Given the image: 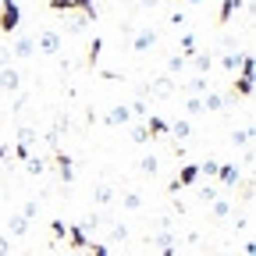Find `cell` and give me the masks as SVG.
<instances>
[{"instance_id": "6da1fadb", "label": "cell", "mask_w": 256, "mask_h": 256, "mask_svg": "<svg viewBox=\"0 0 256 256\" xmlns=\"http://www.w3.org/2000/svg\"><path fill=\"white\" fill-rule=\"evenodd\" d=\"M32 40H36V54H46V57L60 54V46H64V40H60V28H40Z\"/></svg>"}, {"instance_id": "7a4b0ae2", "label": "cell", "mask_w": 256, "mask_h": 256, "mask_svg": "<svg viewBox=\"0 0 256 256\" xmlns=\"http://www.w3.org/2000/svg\"><path fill=\"white\" fill-rule=\"evenodd\" d=\"M50 11H57V14H89V18H96V4H92V0H50Z\"/></svg>"}, {"instance_id": "3957f363", "label": "cell", "mask_w": 256, "mask_h": 256, "mask_svg": "<svg viewBox=\"0 0 256 256\" xmlns=\"http://www.w3.org/2000/svg\"><path fill=\"white\" fill-rule=\"evenodd\" d=\"M8 54H11V60H32L36 57V40H32L28 32H18V36L8 43Z\"/></svg>"}, {"instance_id": "277c9868", "label": "cell", "mask_w": 256, "mask_h": 256, "mask_svg": "<svg viewBox=\"0 0 256 256\" xmlns=\"http://www.w3.org/2000/svg\"><path fill=\"white\" fill-rule=\"evenodd\" d=\"M153 46H156V28H153V25L136 28L132 40H128V50H132V54H146V50H153Z\"/></svg>"}, {"instance_id": "5b68a950", "label": "cell", "mask_w": 256, "mask_h": 256, "mask_svg": "<svg viewBox=\"0 0 256 256\" xmlns=\"http://www.w3.org/2000/svg\"><path fill=\"white\" fill-rule=\"evenodd\" d=\"M18 22H22V8L14 4V0H4V4H0V32H11L18 28Z\"/></svg>"}, {"instance_id": "8992f818", "label": "cell", "mask_w": 256, "mask_h": 256, "mask_svg": "<svg viewBox=\"0 0 256 256\" xmlns=\"http://www.w3.org/2000/svg\"><path fill=\"white\" fill-rule=\"evenodd\" d=\"M104 124L107 128H128V124H132V110H128V104H114L104 114Z\"/></svg>"}, {"instance_id": "52a82bcc", "label": "cell", "mask_w": 256, "mask_h": 256, "mask_svg": "<svg viewBox=\"0 0 256 256\" xmlns=\"http://www.w3.org/2000/svg\"><path fill=\"white\" fill-rule=\"evenodd\" d=\"M0 92H8V96L22 92V75H18L14 64H4V68H0Z\"/></svg>"}, {"instance_id": "ba28073f", "label": "cell", "mask_w": 256, "mask_h": 256, "mask_svg": "<svg viewBox=\"0 0 256 256\" xmlns=\"http://www.w3.org/2000/svg\"><path fill=\"white\" fill-rule=\"evenodd\" d=\"M54 164H57V178H60L64 185L75 182V160L64 153V150H54Z\"/></svg>"}, {"instance_id": "9c48e42d", "label": "cell", "mask_w": 256, "mask_h": 256, "mask_svg": "<svg viewBox=\"0 0 256 256\" xmlns=\"http://www.w3.org/2000/svg\"><path fill=\"white\" fill-rule=\"evenodd\" d=\"M114 200H118V188L110 182H96L92 185V203L96 206H114Z\"/></svg>"}, {"instance_id": "30bf717a", "label": "cell", "mask_w": 256, "mask_h": 256, "mask_svg": "<svg viewBox=\"0 0 256 256\" xmlns=\"http://www.w3.org/2000/svg\"><path fill=\"white\" fill-rule=\"evenodd\" d=\"M182 92L185 96H206L210 92V78L206 75H188V78H182Z\"/></svg>"}, {"instance_id": "8fae6325", "label": "cell", "mask_w": 256, "mask_h": 256, "mask_svg": "<svg viewBox=\"0 0 256 256\" xmlns=\"http://www.w3.org/2000/svg\"><path fill=\"white\" fill-rule=\"evenodd\" d=\"M136 171H139L142 178H156V174H160V156H156V153H142V156L136 160Z\"/></svg>"}, {"instance_id": "7c38bea8", "label": "cell", "mask_w": 256, "mask_h": 256, "mask_svg": "<svg viewBox=\"0 0 256 256\" xmlns=\"http://www.w3.org/2000/svg\"><path fill=\"white\" fill-rule=\"evenodd\" d=\"M46 171H50V160L46 156H32V153L25 156V174L28 178H43Z\"/></svg>"}, {"instance_id": "4fadbf2b", "label": "cell", "mask_w": 256, "mask_h": 256, "mask_svg": "<svg viewBox=\"0 0 256 256\" xmlns=\"http://www.w3.org/2000/svg\"><path fill=\"white\" fill-rule=\"evenodd\" d=\"M217 182H220L224 188H232V185L242 182V171H238L235 164H220V168H217Z\"/></svg>"}, {"instance_id": "5bb4252c", "label": "cell", "mask_w": 256, "mask_h": 256, "mask_svg": "<svg viewBox=\"0 0 256 256\" xmlns=\"http://www.w3.org/2000/svg\"><path fill=\"white\" fill-rule=\"evenodd\" d=\"M128 235H132V228H128L124 220H110V232H107V246H121V242H128Z\"/></svg>"}, {"instance_id": "9a60e30c", "label": "cell", "mask_w": 256, "mask_h": 256, "mask_svg": "<svg viewBox=\"0 0 256 256\" xmlns=\"http://www.w3.org/2000/svg\"><path fill=\"white\" fill-rule=\"evenodd\" d=\"M28 224H32V220H25L22 214H8V235H11V238H25V235H28Z\"/></svg>"}, {"instance_id": "2e32d148", "label": "cell", "mask_w": 256, "mask_h": 256, "mask_svg": "<svg viewBox=\"0 0 256 256\" xmlns=\"http://www.w3.org/2000/svg\"><path fill=\"white\" fill-rule=\"evenodd\" d=\"M232 104V96H224V92H217V89H210L206 96H203V110L210 114V110H224Z\"/></svg>"}, {"instance_id": "e0dca14e", "label": "cell", "mask_w": 256, "mask_h": 256, "mask_svg": "<svg viewBox=\"0 0 256 256\" xmlns=\"http://www.w3.org/2000/svg\"><path fill=\"white\" fill-rule=\"evenodd\" d=\"M185 68H188V57L171 54V57H168V64H164V75H168V78H178V75H185Z\"/></svg>"}, {"instance_id": "ac0fdd59", "label": "cell", "mask_w": 256, "mask_h": 256, "mask_svg": "<svg viewBox=\"0 0 256 256\" xmlns=\"http://www.w3.org/2000/svg\"><path fill=\"white\" fill-rule=\"evenodd\" d=\"M150 242H153V249H156V252H171V249L178 246V238H174V232H168V228H164V232H156V235H153Z\"/></svg>"}, {"instance_id": "d6986e66", "label": "cell", "mask_w": 256, "mask_h": 256, "mask_svg": "<svg viewBox=\"0 0 256 256\" xmlns=\"http://www.w3.org/2000/svg\"><path fill=\"white\" fill-rule=\"evenodd\" d=\"M232 142H235L238 150H246V156H249V153H252V124L235 128V132H232Z\"/></svg>"}, {"instance_id": "ffe728a7", "label": "cell", "mask_w": 256, "mask_h": 256, "mask_svg": "<svg viewBox=\"0 0 256 256\" xmlns=\"http://www.w3.org/2000/svg\"><path fill=\"white\" fill-rule=\"evenodd\" d=\"M196 178H200V168H196V164H185V168L178 171V178L171 182V192H178L182 185H192V182H196Z\"/></svg>"}, {"instance_id": "44dd1931", "label": "cell", "mask_w": 256, "mask_h": 256, "mask_svg": "<svg viewBox=\"0 0 256 256\" xmlns=\"http://www.w3.org/2000/svg\"><path fill=\"white\" fill-rule=\"evenodd\" d=\"M228 96H232V100H238V96H242V100H249V96H252V75H238Z\"/></svg>"}, {"instance_id": "7402d4cb", "label": "cell", "mask_w": 256, "mask_h": 256, "mask_svg": "<svg viewBox=\"0 0 256 256\" xmlns=\"http://www.w3.org/2000/svg\"><path fill=\"white\" fill-rule=\"evenodd\" d=\"M104 224H107V217H104L100 210H89V214H86V217L78 220V228H82V232L89 235V232H96V228H104Z\"/></svg>"}, {"instance_id": "603a6c76", "label": "cell", "mask_w": 256, "mask_h": 256, "mask_svg": "<svg viewBox=\"0 0 256 256\" xmlns=\"http://www.w3.org/2000/svg\"><path fill=\"white\" fill-rule=\"evenodd\" d=\"M188 64L196 68V75H206V78H210V72H214V57H210V54H192Z\"/></svg>"}, {"instance_id": "cb8c5ba5", "label": "cell", "mask_w": 256, "mask_h": 256, "mask_svg": "<svg viewBox=\"0 0 256 256\" xmlns=\"http://www.w3.org/2000/svg\"><path fill=\"white\" fill-rule=\"evenodd\" d=\"M142 128H146V136H150V139L168 136V121H164V118H153V114L146 118V124H142Z\"/></svg>"}, {"instance_id": "d4e9b609", "label": "cell", "mask_w": 256, "mask_h": 256, "mask_svg": "<svg viewBox=\"0 0 256 256\" xmlns=\"http://www.w3.org/2000/svg\"><path fill=\"white\" fill-rule=\"evenodd\" d=\"M228 214H232V200H224V196H217V200L210 203V217H214V220H224Z\"/></svg>"}, {"instance_id": "484cf974", "label": "cell", "mask_w": 256, "mask_h": 256, "mask_svg": "<svg viewBox=\"0 0 256 256\" xmlns=\"http://www.w3.org/2000/svg\"><path fill=\"white\" fill-rule=\"evenodd\" d=\"M128 110H132V121L139 118V121H146L150 118V104H146V96H136L132 104H128Z\"/></svg>"}, {"instance_id": "4316f807", "label": "cell", "mask_w": 256, "mask_h": 256, "mask_svg": "<svg viewBox=\"0 0 256 256\" xmlns=\"http://www.w3.org/2000/svg\"><path fill=\"white\" fill-rule=\"evenodd\" d=\"M168 132H171L174 139H188V136H192V121H185V118H182V121H171Z\"/></svg>"}, {"instance_id": "83f0119b", "label": "cell", "mask_w": 256, "mask_h": 256, "mask_svg": "<svg viewBox=\"0 0 256 256\" xmlns=\"http://www.w3.org/2000/svg\"><path fill=\"white\" fill-rule=\"evenodd\" d=\"M89 22H96V18H89V14H68V22H64V25H68V32L75 36V32H82Z\"/></svg>"}, {"instance_id": "f1b7e54d", "label": "cell", "mask_w": 256, "mask_h": 256, "mask_svg": "<svg viewBox=\"0 0 256 256\" xmlns=\"http://www.w3.org/2000/svg\"><path fill=\"white\" fill-rule=\"evenodd\" d=\"M121 206H124L128 214H136V210H142V196H139V192H124V196H121Z\"/></svg>"}, {"instance_id": "f546056e", "label": "cell", "mask_w": 256, "mask_h": 256, "mask_svg": "<svg viewBox=\"0 0 256 256\" xmlns=\"http://www.w3.org/2000/svg\"><path fill=\"white\" fill-rule=\"evenodd\" d=\"M242 8V0H224V8H220V25H228L232 22V14Z\"/></svg>"}, {"instance_id": "4dcf8cb0", "label": "cell", "mask_w": 256, "mask_h": 256, "mask_svg": "<svg viewBox=\"0 0 256 256\" xmlns=\"http://www.w3.org/2000/svg\"><path fill=\"white\" fill-rule=\"evenodd\" d=\"M185 110H188L192 118H200V114H206V110H203V96H185Z\"/></svg>"}, {"instance_id": "1f68e13d", "label": "cell", "mask_w": 256, "mask_h": 256, "mask_svg": "<svg viewBox=\"0 0 256 256\" xmlns=\"http://www.w3.org/2000/svg\"><path fill=\"white\" fill-rule=\"evenodd\" d=\"M18 214H22L25 220H36V217H40V200H25V206H22Z\"/></svg>"}, {"instance_id": "d6a6232c", "label": "cell", "mask_w": 256, "mask_h": 256, "mask_svg": "<svg viewBox=\"0 0 256 256\" xmlns=\"http://www.w3.org/2000/svg\"><path fill=\"white\" fill-rule=\"evenodd\" d=\"M78 256H110V252H107V246H100V242H86V249H78Z\"/></svg>"}, {"instance_id": "836d02e7", "label": "cell", "mask_w": 256, "mask_h": 256, "mask_svg": "<svg viewBox=\"0 0 256 256\" xmlns=\"http://www.w3.org/2000/svg\"><path fill=\"white\" fill-rule=\"evenodd\" d=\"M238 64H242V57H238L235 50H232V54H224V57H220V68H228V72H238Z\"/></svg>"}, {"instance_id": "e575fe53", "label": "cell", "mask_w": 256, "mask_h": 256, "mask_svg": "<svg viewBox=\"0 0 256 256\" xmlns=\"http://www.w3.org/2000/svg\"><path fill=\"white\" fill-rule=\"evenodd\" d=\"M192 54H196V36L185 32V36H182V57H192Z\"/></svg>"}, {"instance_id": "d590c367", "label": "cell", "mask_w": 256, "mask_h": 256, "mask_svg": "<svg viewBox=\"0 0 256 256\" xmlns=\"http://www.w3.org/2000/svg\"><path fill=\"white\" fill-rule=\"evenodd\" d=\"M196 168H200V174H206V178H217V168H220V164H217V160H203V164H196Z\"/></svg>"}, {"instance_id": "8d00e7d4", "label": "cell", "mask_w": 256, "mask_h": 256, "mask_svg": "<svg viewBox=\"0 0 256 256\" xmlns=\"http://www.w3.org/2000/svg\"><path fill=\"white\" fill-rule=\"evenodd\" d=\"M200 196H203V203H214V200H217V188H214V185H203Z\"/></svg>"}, {"instance_id": "74e56055", "label": "cell", "mask_w": 256, "mask_h": 256, "mask_svg": "<svg viewBox=\"0 0 256 256\" xmlns=\"http://www.w3.org/2000/svg\"><path fill=\"white\" fill-rule=\"evenodd\" d=\"M150 136H146V128L142 124H132V142H146Z\"/></svg>"}, {"instance_id": "f35d334b", "label": "cell", "mask_w": 256, "mask_h": 256, "mask_svg": "<svg viewBox=\"0 0 256 256\" xmlns=\"http://www.w3.org/2000/svg\"><path fill=\"white\" fill-rule=\"evenodd\" d=\"M0 256H11V238L0 235Z\"/></svg>"}, {"instance_id": "ab89813d", "label": "cell", "mask_w": 256, "mask_h": 256, "mask_svg": "<svg viewBox=\"0 0 256 256\" xmlns=\"http://www.w3.org/2000/svg\"><path fill=\"white\" fill-rule=\"evenodd\" d=\"M50 228H54V238H64V235H68V232H64V220H54Z\"/></svg>"}, {"instance_id": "60d3db41", "label": "cell", "mask_w": 256, "mask_h": 256, "mask_svg": "<svg viewBox=\"0 0 256 256\" xmlns=\"http://www.w3.org/2000/svg\"><path fill=\"white\" fill-rule=\"evenodd\" d=\"M4 153H8V150H4V142H0V160H4Z\"/></svg>"}, {"instance_id": "b9f144b4", "label": "cell", "mask_w": 256, "mask_h": 256, "mask_svg": "<svg viewBox=\"0 0 256 256\" xmlns=\"http://www.w3.org/2000/svg\"><path fill=\"white\" fill-rule=\"evenodd\" d=\"M164 256H178V252H174V249H171V252H164Z\"/></svg>"}, {"instance_id": "7bdbcfd3", "label": "cell", "mask_w": 256, "mask_h": 256, "mask_svg": "<svg viewBox=\"0 0 256 256\" xmlns=\"http://www.w3.org/2000/svg\"><path fill=\"white\" fill-rule=\"evenodd\" d=\"M192 4H200V0H192Z\"/></svg>"}, {"instance_id": "ee69618b", "label": "cell", "mask_w": 256, "mask_h": 256, "mask_svg": "<svg viewBox=\"0 0 256 256\" xmlns=\"http://www.w3.org/2000/svg\"><path fill=\"white\" fill-rule=\"evenodd\" d=\"M46 256H54V252H46Z\"/></svg>"}]
</instances>
